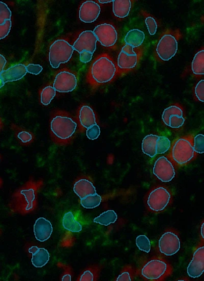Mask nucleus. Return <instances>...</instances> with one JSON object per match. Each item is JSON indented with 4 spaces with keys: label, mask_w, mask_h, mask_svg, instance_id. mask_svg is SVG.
<instances>
[{
    "label": "nucleus",
    "mask_w": 204,
    "mask_h": 281,
    "mask_svg": "<svg viewBox=\"0 0 204 281\" xmlns=\"http://www.w3.org/2000/svg\"><path fill=\"white\" fill-rule=\"evenodd\" d=\"M28 73L34 75H38L41 73L42 68L39 65L30 64L26 67Z\"/></svg>",
    "instance_id": "39"
},
{
    "label": "nucleus",
    "mask_w": 204,
    "mask_h": 281,
    "mask_svg": "<svg viewBox=\"0 0 204 281\" xmlns=\"http://www.w3.org/2000/svg\"><path fill=\"white\" fill-rule=\"evenodd\" d=\"M0 128H1V121H0Z\"/></svg>",
    "instance_id": "47"
},
{
    "label": "nucleus",
    "mask_w": 204,
    "mask_h": 281,
    "mask_svg": "<svg viewBox=\"0 0 204 281\" xmlns=\"http://www.w3.org/2000/svg\"><path fill=\"white\" fill-rule=\"evenodd\" d=\"M29 252L32 254V262L36 267H42L50 260L49 253L44 248L32 246L29 249Z\"/></svg>",
    "instance_id": "20"
},
{
    "label": "nucleus",
    "mask_w": 204,
    "mask_h": 281,
    "mask_svg": "<svg viewBox=\"0 0 204 281\" xmlns=\"http://www.w3.org/2000/svg\"><path fill=\"white\" fill-rule=\"evenodd\" d=\"M132 6L130 0H115L113 1V12L118 18H124L129 15Z\"/></svg>",
    "instance_id": "23"
},
{
    "label": "nucleus",
    "mask_w": 204,
    "mask_h": 281,
    "mask_svg": "<svg viewBox=\"0 0 204 281\" xmlns=\"http://www.w3.org/2000/svg\"><path fill=\"white\" fill-rule=\"evenodd\" d=\"M170 147V141L166 137L154 135L146 136L143 140L142 150L144 154L151 158L163 154Z\"/></svg>",
    "instance_id": "9"
},
{
    "label": "nucleus",
    "mask_w": 204,
    "mask_h": 281,
    "mask_svg": "<svg viewBox=\"0 0 204 281\" xmlns=\"http://www.w3.org/2000/svg\"><path fill=\"white\" fill-rule=\"evenodd\" d=\"M62 225L66 229L72 232H80L82 231V225L75 219L71 212H68L64 215Z\"/></svg>",
    "instance_id": "25"
},
{
    "label": "nucleus",
    "mask_w": 204,
    "mask_h": 281,
    "mask_svg": "<svg viewBox=\"0 0 204 281\" xmlns=\"http://www.w3.org/2000/svg\"><path fill=\"white\" fill-rule=\"evenodd\" d=\"M136 244L138 248L142 251L149 252L150 250V242L146 235L138 236L136 239Z\"/></svg>",
    "instance_id": "31"
},
{
    "label": "nucleus",
    "mask_w": 204,
    "mask_h": 281,
    "mask_svg": "<svg viewBox=\"0 0 204 281\" xmlns=\"http://www.w3.org/2000/svg\"><path fill=\"white\" fill-rule=\"evenodd\" d=\"M180 34L178 31H167L161 37L157 45L158 57L162 61H168L176 54L178 41Z\"/></svg>",
    "instance_id": "7"
},
{
    "label": "nucleus",
    "mask_w": 204,
    "mask_h": 281,
    "mask_svg": "<svg viewBox=\"0 0 204 281\" xmlns=\"http://www.w3.org/2000/svg\"><path fill=\"white\" fill-rule=\"evenodd\" d=\"M78 84L76 76L72 73L64 71L56 76L54 88L56 91L62 93L72 92Z\"/></svg>",
    "instance_id": "15"
},
{
    "label": "nucleus",
    "mask_w": 204,
    "mask_h": 281,
    "mask_svg": "<svg viewBox=\"0 0 204 281\" xmlns=\"http://www.w3.org/2000/svg\"><path fill=\"white\" fill-rule=\"evenodd\" d=\"M102 201L101 197L96 193L80 199L82 206L86 209H93L98 207Z\"/></svg>",
    "instance_id": "28"
},
{
    "label": "nucleus",
    "mask_w": 204,
    "mask_h": 281,
    "mask_svg": "<svg viewBox=\"0 0 204 281\" xmlns=\"http://www.w3.org/2000/svg\"><path fill=\"white\" fill-rule=\"evenodd\" d=\"M4 86V84L0 82V89H1Z\"/></svg>",
    "instance_id": "46"
},
{
    "label": "nucleus",
    "mask_w": 204,
    "mask_h": 281,
    "mask_svg": "<svg viewBox=\"0 0 204 281\" xmlns=\"http://www.w3.org/2000/svg\"><path fill=\"white\" fill-rule=\"evenodd\" d=\"M74 51L72 46L66 41H56L50 48L49 61L51 66L58 68L62 64L67 63L70 59Z\"/></svg>",
    "instance_id": "8"
},
{
    "label": "nucleus",
    "mask_w": 204,
    "mask_h": 281,
    "mask_svg": "<svg viewBox=\"0 0 204 281\" xmlns=\"http://www.w3.org/2000/svg\"><path fill=\"white\" fill-rule=\"evenodd\" d=\"M170 198V194L166 189L158 187L150 193L148 199V206L153 211H162L168 205Z\"/></svg>",
    "instance_id": "11"
},
{
    "label": "nucleus",
    "mask_w": 204,
    "mask_h": 281,
    "mask_svg": "<svg viewBox=\"0 0 204 281\" xmlns=\"http://www.w3.org/2000/svg\"><path fill=\"white\" fill-rule=\"evenodd\" d=\"M117 218V214L114 211L108 210L94 218V221L101 225L108 226L114 223Z\"/></svg>",
    "instance_id": "27"
},
{
    "label": "nucleus",
    "mask_w": 204,
    "mask_h": 281,
    "mask_svg": "<svg viewBox=\"0 0 204 281\" xmlns=\"http://www.w3.org/2000/svg\"><path fill=\"white\" fill-rule=\"evenodd\" d=\"M12 12L8 6L2 2H0V25H3L6 20H10Z\"/></svg>",
    "instance_id": "32"
},
{
    "label": "nucleus",
    "mask_w": 204,
    "mask_h": 281,
    "mask_svg": "<svg viewBox=\"0 0 204 281\" xmlns=\"http://www.w3.org/2000/svg\"><path fill=\"white\" fill-rule=\"evenodd\" d=\"M143 51V46L134 48L124 44L118 59L117 75L126 73L136 68L142 58Z\"/></svg>",
    "instance_id": "4"
},
{
    "label": "nucleus",
    "mask_w": 204,
    "mask_h": 281,
    "mask_svg": "<svg viewBox=\"0 0 204 281\" xmlns=\"http://www.w3.org/2000/svg\"><path fill=\"white\" fill-rule=\"evenodd\" d=\"M170 264L160 258H152L142 268L141 274L146 280L160 281L164 280L172 273Z\"/></svg>",
    "instance_id": "5"
},
{
    "label": "nucleus",
    "mask_w": 204,
    "mask_h": 281,
    "mask_svg": "<svg viewBox=\"0 0 204 281\" xmlns=\"http://www.w3.org/2000/svg\"><path fill=\"white\" fill-rule=\"evenodd\" d=\"M80 121L84 129H88L91 126L96 124V116L94 111L88 106H84L80 110Z\"/></svg>",
    "instance_id": "22"
},
{
    "label": "nucleus",
    "mask_w": 204,
    "mask_h": 281,
    "mask_svg": "<svg viewBox=\"0 0 204 281\" xmlns=\"http://www.w3.org/2000/svg\"><path fill=\"white\" fill-rule=\"evenodd\" d=\"M162 117L165 124L172 129H180L185 122L183 109L178 105L166 108Z\"/></svg>",
    "instance_id": "13"
},
{
    "label": "nucleus",
    "mask_w": 204,
    "mask_h": 281,
    "mask_svg": "<svg viewBox=\"0 0 204 281\" xmlns=\"http://www.w3.org/2000/svg\"><path fill=\"white\" fill-rule=\"evenodd\" d=\"M145 39L144 34L139 30H132L128 33L124 38V44L134 48L142 47Z\"/></svg>",
    "instance_id": "24"
},
{
    "label": "nucleus",
    "mask_w": 204,
    "mask_h": 281,
    "mask_svg": "<svg viewBox=\"0 0 204 281\" xmlns=\"http://www.w3.org/2000/svg\"><path fill=\"white\" fill-rule=\"evenodd\" d=\"M145 23L149 34L151 36L156 35L158 30V24L156 20L148 16L146 18Z\"/></svg>",
    "instance_id": "34"
},
{
    "label": "nucleus",
    "mask_w": 204,
    "mask_h": 281,
    "mask_svg": "<svg viewBox=\"0 0 204 281\" xmlns=\"http://www.w3.org/2000/svg\"><path fill=\"white\" fill-rule=\"evenodd\" d=\"M6 64V58L2 55H0V82L3 83L5 85L3 82L2 78L1 75L2 72L4 71V68Z\"/></svg>",
    "instance_id": "42"
},
{
    "label": "nucleus",
    "mask_w": 204,
    "mask_h": 281,
    "mask_svg": "<svg viewBox=\"0 0 204 281\" xmlns=\"http://www.w3.org/2000/svg\"><path fill=\"white\" fill-rule=\"evenodd\" d=\"M204 271V247L199 246L194 254L193 259L188 267V275L193 278L200 276Z\"/></svg>",
    "instance_id": "16"
},
{
    "label": "nucleus",
    "mask_w": 204,
    "mask_h": 281,
    "mask_svg": "<svg viewBox=\"0 0 204 281\" xmlns=\"http://www.w3.org/2000/svg\"><path fill=\"white\" fill-rule=\"evenodd\" d=\"M28 73L26 67L18 64L4 71L1 78L4 84L21 80Z\"/></svg>",
    "instance_id": "19"
},
{
    "label": "nucleus",
    "mask_w": 204,
    "mask_h": 281,
    "mask_svg": "<svg viewBox=\"0 0 204 281\" xmlns=\"http://www.w3.org/2000/svg\"><path fill=\"white\" fill-rule=\"evenodd\" d=\"M192 71L196 76L204 74V50L198 51L195 56L192 65Z\"/></svg>",
    "instance_id": "26"
},
{
    "label": "nucleus",
    "mask_w": 204,
    "mask_h": 281,
    "mask_svg": "<svg viewBox=\"0 0 204 281\" xmlns=\"http://www.w3.org/2000/svg\"><path fill=\"white\" fill-rule=\"evenodd\" d=\"M97 39L92 31L82 32L74 43V50L80 54V60L82 63H88L92 58L96 47Z\"/></svg>",
    "instance_id": "6"
},
{
    "label": "nucleus",
    "mask_w": 204,
    "mask_h": 281,
    "mask_svg": "<svg viewBox=\"0 0 204 281\" xmlns=\"http://www.w3.org/2000/svg\"><path fill=\"white\" fill-rule=\"evenodd\" d=\"M100 135V127L96 124L88 128L86 131V135L88 138L92 140L96 139Z\"/></svg>",
    "instance_id": "36"
},
{
    "label": "nucleus",
    "mask_w": 204,
    "mask_h": 281,
    "mask_svg": "<svg viewBox=\"0 0 204 281\" xmlns=\"http://www.w3.org/2000/svg\"><path fill=\"white\" fill-rule=\"evenodd\" d=\"M12 27V21L6 20L3 25H0V40L6 38L9 34Z\"/></svg>",
    "instance_id": "37"
},
{
    "label": "nucleus",
    "mask_w": 204,
    "mask_h": 281,
    "mask_svg": "<svg viewBox=\"0 0 204 281\" xmlns=\"http://www.w3.org/2000/svg\"><path fill=\"white\" fill-rule=\"evenodd\" d=\"M94 280V274L92 271L86 270L82 274L80 281H92Z\"/></svg>",
    "instance_id": "41"
},
{
    "label": "nucleus",
    "mask_w": 204,
    "mask_h": 281,
    "mask_svg": "<svg viewBox=\"0 0 204 281\" xmlns=\"http://www.w3.org/2000/svg\"><path fill=\"white\" fill-rule=\"evenodd\" d=\"M20 193L23 195L26 201L28 203V206L26 209L27 210H30L33 206L34 201L35 200L34 190L32 189L22 190L20 191Z\"/></svg>",
    "instance_id": "30"
},
{
    "label": "nucleus",
    "mask_w": 204,
    "mask_h": 281,
    "mask_svg": "<svg viewBox=\"0 0 204 281\" xmlns=\"http://www.w3.org/2000/svg\"><path fill=\"white\" fill-rule=\"evenodd\" d=\"M56 95V91L54 87L48 86L44 88L41 93L42 104L44 106H48Z\"/></svg>",
    "instance_id": "29"
},
{
    "label": "nucleus",
    "mask_w": 204,
    "mask_h": 281,
    "mask_svg": "<svg viewBox=\"0 0 204 281\" xmlns=\"http://www.w3.org/2000/svg\"><path fill=\"white\" fill-rule=\"evenodd\" d=\"M134 270L132 266L124 267L116 279L118 281H131L134 279Z\"/></svg>",
    "instance_id": "33"
},
{
    "label": "nucleus",
    "mask_w": 204,
    "mask_h": 281,
    "mask_svg": "<svg viewBox=\"0 0 204 281\" xmlns=\"http://www.w3.org/2000/svg\"><path fill=\"white\" fill-rule=\"evenodd\" d=\"M76 129V124L70 117L56 115L50 123V130L55 140L60 144L68 143Z\"/></svg>",
    "instance_id": "3"
},
{
    "label": "nucleus",
    "mask_w": 204,
    "mask_h": 281,
    "mask_svg": "<svg viewBox=\"0 0 204 281\" xmlns=\"http://www.w3.org/2000/svg\"><path fill=\"white\" fill-rule=\"evenodd\" d=\"M97 41L107 48H114L118 40V33L113 25L102 24L98 25L93 31Z\"/></svg>",
    "instance_id": "10"
},
{
    "label": "nucleus",
    "mask_w": 204,
    "mask_h": 281,
    "mask_svg": "<svg viewBox=\"0 0 204 281\" xmlns=\"http://www.w3.org/2000/svg\"><path fill=\"white\" fill-rule=\"evenodd\" d=\"M18 139L24 143L30 142L32 140V135L27 132H21L18 134Z\"/></svg>",
    "instance_id": "40"
},
{
    "label": "nucleus",
    "mask_w": 204,
    "mask_h": 281,
    "mask_svg": "<svg viewBox=\"0 0 204 281\" xmlns=\"http://www.w3.org/2000/svg\"><path fill=\"white\" fill-rule=\"evenodd\" d=\"M201 235H202V239H203V238H204V223H202V225Z\"/></svg>",
    "instance_id": "44"
},
{
    "label": "nucleus",
    "mask_w": 204,
    "mask_h": 281,
    "mask_svg": "<svg viewBox=\"0 0 204 281\" xmlns=\"http://www.w3.org/2000/svg\"><path fill=\"white\" fill-rule=\"evenodd\" d=\"M74 191L80 199L96 193V188L92 183L86 179H81L76 182L74 185Z\"/></svg>",
    "instance_id": "21"
},
{
    "label": "nucleus",
    "mask_w": 204,
    "mask_h": 281,
    "mask_svg": "<svg viewBox=\"0 0 204 281\" xmlns=\"http://www.w3.org/2000/svg\"><path fill=\"white\" fill-rule=\"evenodd\" d=\"M117 66L112 59L108 54H104L98 57L91 65L88 80L92 86L109 83L117 75Z\"/></svg>",
    "instance_id": "1"
},
{
    "label": "nucleus",
    "mask_w": 204,
    "mask_h": 281,
    "mask_svg": "<svg viewBox=\"0 0 204 281\" xmlns=\"http://www.w3.org/2000/svg\"><path fill=\"white\" fill-rule=\"evenodd\" d=\"M153 173L163 182H170L175 175L174 165L166 157H161L156 162Z\"/></svg>",
    "instance_id": "12"
},
{
    "label": "nucleus",
    "mask_w": 204,
    "mask_h": 281,
    "mask_svg": "<svg viewBox=\"0 0 204 281\" xmlns=\"http://www.w3.org/2000/svg\"><path fill=\"white\" fill-rule=\"evenodd\" d=\"M159 248L166 255L176 254L180 248V238L174 232H166L159 241Z\"/></svg>",
    "instance_id": "14"
},
{
    "label": "nucleus",
    "mask_w": 204,
    "mask_h": 281,
    "mask_svg": "<svg viewBox=\"0 0 204 281\" xmlns=\"http://www.w3.org/2000/svg\"><path fill=\"white\" fill-rule=\"evenodd\" d=\"M100 4H108L111 2H113V1H98Z\"/></svg>",
    "instance_id": "45"
},
{
    "label": "nucleus",
    "mask_w": 204,
    "mask_h": 281,
    "mask_svg": "<svg viewBox=\"0 0 204 281\" xmlns=\"http://www.w3.org/2000/svg\"><path fill=\"white\" fill-rule=\"evenodd\" d=\"M62 280H63V281H70L71 280V276L69 274L64 275L62 278Z\"/></svg>",
    "instance_id": "43"
},
{
    "label": "nucleus",
    "mask_w": 204,
    "mask_h": 281,
    "mask_svg": "<svg viewBox=\"0 0 204 281\" xmlns=\"http://www.w3.org/2000/svg\"><path fill=\"white\" fill-rule=\"evenodd\" d=\"M194 136L190 135L174 140L172 144L168 159L175 166L186 165L196 156L194 148Z\"/></svg>",
    "instance_id": "2"
},
{
    "label": "nucleus",
    "mask_w": 204,
    "mask_h": 281,
    "mask_svg": "<svg viewBox=\"0 0 204 281\" xmlns=\"http://www.w3.org/2000/svg\"><path fill=\"white\" fill-rule=\"evenodd\" d=\"M53 232L52 224L44 218L36 220L34 225V232L36 239L44 242L50 238Z\"/></svg>",
    "instance_id": "18"
},
{
    "label": "nucleus",
    "mask_w": 204,
    "mask_h": 281,
    "mask_svg": "<svg viewBox=\"0 0 204 281\" xmlns=\"http://www.w3.org/2000/svg\"><path fill=\"white\" fill-rule=\"evenodd\" d=\"M204 81L202 80L198 83L195 88L196 96L201 102H204Z\"/></svg>",
    "instance_id": "38"
},
{
    "label": "nucleus",
    "mask_w": 204,
    "mask_h": 281,
    "mask_svg": "<svg viewBox=\"0 0 204 281\" xmlns=\"http://www.w3.org/2000/svg\"><path fill=\"white\" fill-rule=\"evenodd\" d=\"M100 12V6L94 2L88 1L80 7V18L84 23H92L98 17Z\"/></svg>",
    "instance_id": "17"
},
{
    "label": "nucleus",
    "mask_w": 204,
    "mask_h": 281,
    "mask_svg": "<svg viewBox=\"0 0 204 281\" xmlns=\"http://www.w3.org/2000/svg\"><path fill=\"white\" fill-rule=\"evenodd\" d=\"M204 137L202 134L196 135L194 138V148L198 153H202L204 151Z\"/></svg>",
    "instance_id": "35"
}]
</instances>
